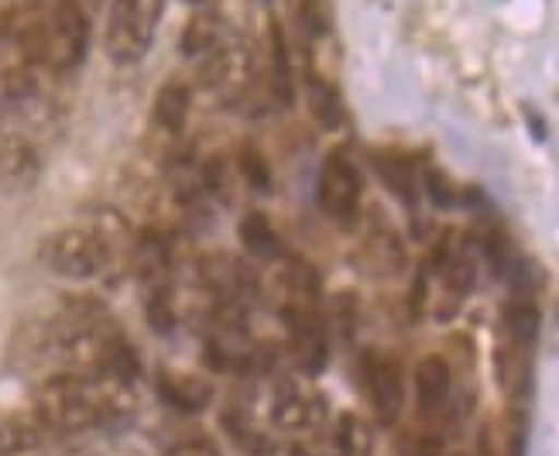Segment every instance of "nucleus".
I'll list each match as a JSON object with an SVG mask.
<instances>
[{"label":"nucleus","instance_id":"1","mask_svg":"<svg viewBox=\"0 0 559 456\" xmlns=\"http://www.w3.org/2000/svg\"><path fill=\"white\" fill-rule=\"evenodd\" d=\"M8 38L28 65L69 72L86 59L90 17L80 0H56L52 8H21L8 17Z\"/></svg>","mask_w":559,"mask_h":456},{"label":"nucleus","instance_id":"2","mask_svg":"<svg viewBox=\"0 0 559 456\" xmlns=\"http://www.w3.org/2000/svg\"><path fill=\"white\" fill-rule=\"evenodd\" d=\"M124 395L128 384L59 371L38 384L35 419L45 425V432L72 436V432H86L93 425L114 422L124 412Z\"/></svg>","mask_w":559,"mask_h":456},{"label":"nucleus","instance_id":"3","mask_svg":"<svg viewBox=\"0 0 559 456\" xmlns=\"http://www.w3.org/2000/svg\"><path fill=\"white\" fill-rule=\"evenodd\" d=\"M38 254L52 275L69 278V281H86V278L104 275L117 251L107 244V237L90 224V227H66V230L48 233L41 240Z\"/></svg>","mask_w":559,"mask_h":456},{"label":"nucleus","instance_id":"4","mask_svg":"<svg viewBox=\"0 0 559 456\" xmlns=\"http://www.w3.org/2000/svg\"><path fill=\"white\" fill-rule=\"evenodd\" d=\"M165 0H114L104 48L117 65H134L148 56Z\"/></svg>","mask_w":559,"mask_h":456},{"label":"nucleus","instance_id":"5","mask_svg":"<svg viewBox=\"0 0 559 456\" xmlns=\"http://www.w3.org/2000/svg\"><path fill=\"white\" fill-rule=\"evenodd\" d=\"M360 192L364 182L357 165L344 152H333L320 168V182H316V203H320V209L336 224H350L360 206Z\"/></svg>","mask_w":559,"mask_h":456},{"label":"nucleus","instance_id":"6","mask_svg":"<svg viewBox=\"0 0 559 456\" xmlns=\"http://www.w3.org/2000/svg\"><path fill=\"white\" fill-rule=\"evenodd\" d=\"M360 381L374 416L381 425H395L405 412V377L395 357L388 353H364L360 360Z\"/></svg>","mask_w":559,"mask_h":456},{"label":"nucleus","instance_id":"7","mask_svg":"<svg viewBox=\"0 0 559 456\" xmlns=\"http://www.w3.org/2000/svg\"><path fill=\"white\" fill-rule=\"evenodd\" d=\"M285 329L288 347L296 353V364L306 374H320L330 360V336L323 320L316 316V305H285Z\"/></svg>","mask_w":559,"mask_h":456},{"label":"nucleus","instance_id":"8","mask_svg":"<svg viewBox=\"0 0 559 456\" xmlns=\"http://www.w3.org/2000/svg\"><path fill=\"white\" fill-rule=\"evenodd\" d=\"M251 72H254V62L245 45H216L213 52H206L200 80L210 93L224 96V100H234V96L248 89Z\"/></svg>","mask_w":559,"mask_h":456},{"label":"nucleus","instance_id":"9","mask_svg":"<svg viewBox=\"0 0 559 456\" xmlns=\"http://www.w3.org/2000/svg\"><path fill=\"white\" fill-rule=\"evenodd\" d=\"M203 281L213 288L216 296L227 299L230 305H240L245 299H251L258 292V278L254 272L248 268L240 257H230V254H213L203 261Z\"/></svg>","mask_w":559,"mask_h":456},{"label":"nucleus","instance_id":"10","mask_svg":"<svg viewBox=\"0 0 559 456\" xmlns=\"http://www.w3.org/2000/svg\"><path fill=\"white\" fill-rule=\"evenodd\" d=\"M323 419V398L306 392L302 384H282L275 401H272V422L285 432H302L312 429Z\"/></svg>","mask_w":559,"mask_h":456},{"label":"nucleus","instance_id":"11","mask_svg":"<svg viewBox=\"0 0 559 456\" xmlns=\"http://www.w3.org/2000/svg\"><path fill=\"white\" fill-rule=\"evenodd\" d=\"M450 392H453V371L443 357H423L416 364V405L426 419L440 416L447 401H450Z\"/></svg>","mask_w":559,"mask_h":456},{"label":"nucleus","instance_id":"12","mask_svg":"<svg viewBox=\"0 0 559 456\" xmlns=\"http://www.w3.org/2000/svg\"><path fill=\"white\" fill-rule=\"evenodd\" d=\"M155 388L162 395V401L168 408H176V412H203L213 401V384L203 381L200 374H176V371H162L155 377Z\"/></svg>","mask_w":559,"mask_h":456},{"label":"nucleus","instance_id":"13","mask_svg":"<svg viewBox=\"0 0 559 456\" xmlns=\"http://www.w3.org/2000/svg\"><path fill=\"white\" fill-rule=\"evenodd\" d=\"M374 172L381 176V182L388 185V192H392L395 200H402L405 206H416L419 182H416V168H412L408 158H402L399 152H378Z\"/></svg>","mask_w":559,"mask_h":456},{"label":"nucleus","instance_id":"14","mask_svg":"<svg viewBox=\"0 0 559 456\" xmlns=\"http://www.w3.org/2000/svg\"><path fill=\"white\" fill-rule=\"evenodd\" d=\"M45 425L32 416H17L0 422V456H21V453H41L45 443Z\"/></svg>","mask_w":559,"mask_h":456},{"label":"nucleus","instance_id":"15","mask_svg":"<svg viewBox=\"0 0 559 456\" xmlns=\"http://www.w3.org/2000/svg\"><path fill=\"white\" fill-rule=\"evenodd\" d=\"M189 107H192V93L186 83L173 80L165 83L155 96V124L168 134H179L189 120Z\"/></svg>","mask_w":559,"mask_h":456},{"label":"nucleus","instance_id":"16","mask_svg":"<svg viewBox=\"0 0 559 456\" xmlns=\"http://www.w3.org/2000/svg\"><path fill=\"white\" fill-rule=\"evenodd\" d=\"M0 176L14 185H32L38 179V155L28 141L11 137L0 144Z\"/></svg>","mask_w":559,"mask_h":456},{"label":"nucleus","instance_id":"17","mask_svg":"<svg viewBox=\"0 0 559 456\" xmlns=\"http://www.w3.org/2000/svg\"><path fill=\"white\" fill-rule=\"evenodd\" d=\"M333 446L336 456H374V432L360 416L344 412L333 429Z\"/></svg>","mask_w":559,"mask_h":456},{"label":"nucleus","instance_id":"18","mask_svg":"<svg viewBox=\"0 0 559 456\" xmlns=\"http://www.w3.org/2000/svg\"><path fill=\"white\" fill-rule=\"evenodd\" d=\"M240 240H245V248L261 261H278L285 254L282 237L261 213H248L245 220H240Z\"/></svg>","mask_w":559,"mask_h":456},{"label":"nucleus","instance_id":"19","mask_svg":"<svg viewBox=\"0 0 559 456\" xmlns=\"http://www.w3.org/2000/svg\"><path fill=\"white\" fill-rule=\"evenodd\" d=\"M504 326H508V333H512V340L519 347H532L539 340V326H543L539 305L532 302L528 296H515L504 309Z\"/></svg>","mask_w":559,"mask_h":456},{"label":"nucleus","instance_id":"20","mask_svg":"<svg viewBox=\"0 0 559 456\" xmlns=\"http://www.w3.org/2000/svg\"><path fill=\"white\" fill-rule=\"evenodd\" d=\"M309 110L323 131H336L340 124H344V104H340V93L316 76L309 80Z\"/></svg>","mask_w":559,"mask_h":456},{"label":"nucleus","instance_id":"21","mask_svg":"<svg viewBox=\"0 0 559 456\" xmlns=\"http://www.w3.org/2000/svg\"><path fill=\"white\" fill-rule=\"evenodd\" d=\"M368 257L378 261V275H399L405 264V251L399 244V237L392 230L371 233L368 240Z\"/></svg>","mask_w":559,"mask_h":456},{"label":"nucleus","instance_id":"22","mask_svg":"<svg viewBox=\"0 0 559 456\" xmlns=\"http://www.w3.org/2000/svg\"><path fill=\"white\" fill-rule=\"evenodd\" d=\"M237 172L254 192H272V168L264 161V155L254 148V144H245L237 155Z\"/></svg>","mask_w":559,"mask_h":456},{"label":"nucleus","instance_id":"23","mask_svg":"<svg viewBox=\"0 0 559 456\" xmlns=\"http://www.w3.org/2000/svg\"><path fill=\"white\" fill-rule=\"evenodd\" d=\"M216 21L213 17H192V24L186 28V35H182V52L186 56H200V52H213L216 45Z\"/></svg>","mask_w":559,"mask_h":456},{"label":"nucleus","instance_id":"24","mask_svg":"<svg viewBox=\"0 0 559 456\" xmlns=\"http://www.w3.org/2000/svg\"><path fill=\"white\" fill-rule=\"evenodd\" d=\"M230 179H234V172H230V165L224 158L206 161V168H203V185L221 203H230Z\"/></svg>","mask_w":559,"mask_h":456},{"label":"nucleus","instance_id":"25","mask_svg":"<svg viewBox=\"0 0 559 456\" xmlns=\"http://www.w3.org/2000/svg\"><path fill=\"white\" fill-rule=\"evenodd\" d=\"M299 28L309 38H323L330 32V14L323 8V0H302V8H299Z\"/></svg>","mask_w":559,"mask_h":456},{"label":"nucleus","instance_id":"26","mask_svg":"<svg viewBox=\"0 0 559 456\" xmlns=\"http://www.w3.org/2000/svg\"><path fill=\"white\" fill-rule=\"evenodd\" d=\"M275 96H278V104H292V65H288L285 38L278 28H275Z\"/></svg>","mask_w":559,"mask_h":456},{"label":"nucleus","instance_id":"27","mask_svg":"<svg viewBox=\"0 0 559 456\" xmlns=\"http://www.w3.org/2000/svg\"><path fill=\"white\" fill-rule=\"evenodd\" d=\"M165 456H221V449H216L206 436H192V440L176 443Z\"/></svg>","mask_w":559,"mask_h":456},{"label":"nucleus","instance_id":"28","mask_svg":"<svg viewBox=\"0 0 559 456\" xmlns=\"http://www.w3.org/2000/svg\"><path fill=\"white\" fill-rule=\"evenodd\" d=\"M426 189H429V196H432V203H436V206H450V203H453V189L447 185V179H443V176L429 172Z\"/></svg>","mask_w":559,"mask_h":456},{"label":"nucleus","instance_id":"29","mask_svg":"<svg viewBox=\"0 0 559 456\" xmlns=\"http://www.w3.org/2000/svg\"><path fill=\"white\" fill-rule=\"evenodd\" d=\"M412 456H440V440H419L416 446H412Z\"/></svg>","mask_w":559,"mask_h":456},{"label":"nucleus","instance_id":"30","mask_svg":"<svg viewBox=\"0 0 559 456\" xmlns=\"http://www.w3.org/2000/svg\"><path fill=\"white\" fill-rule=\"evenodd\" d=\"M21 456H41V453H21Z\"/></svg>","mask_w":559,"mask_h":456},{"label":"nucleus","instance_id":"31","mask_svg":"<svg viewBox=\"0 0 559 456\" xmlns=\"http://www.w3.org/2000/svg\"><path fill=\"white\" fill-rule=\"evenodd\" d=\"M192 4H200V0H192Z\"/></svg>","mask_w":559,"mask_h":456}]
</instances>
